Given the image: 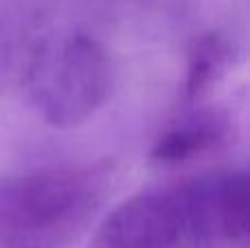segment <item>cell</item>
I'll use <instances>...</instances> for the list:
<instances>
[{"label": "cell", "instance_id": "1", "mask_svg": "<svg viewBox=\"0 0 250 248\" xmlns=\"http://www.w3.org/2000/svg\"><path fill=\"white\" fill-rule=\"evenodd\" d=\"M110 163L40 169L0 189V244L4 248H62L99 209Z\"/></svg>", "mask_w": 250, "mask_h": 248}, {"label": "cell", "instance_id": "2", "mask_svg": "<svg viewBox=\"0 0 250 248\" xmlns=\"http://www.w3.org/2000/svg\"><path fill=\"white\" fill-rule=\"evenodd\" d=\"M114 70L105 46L88 33L48 44L31 68V99L53 127L86 123L112 92Z\"/></svg>", "mask_w": 250, "mask_h": 248}, {"label": "cell", "instance_id": "3", "mask_svg": "<svg viewBox=\"0 0 250 248\" xmlns=\"http://www.w3.org/2000/svg\"><path fill=\"white\" fill-rule=\"evenodd\" d=\"M215 240L204 180L121 202L92 237L90 248H207Z\"/></svg>", "mask_w": 250, "mask_h": 248}, {"label": "cell", "instance_id": "4", "mask_svg": "<svg viewBox=\"0 0 250 248\" xmlns=\"http://www.w3.org/2000/svg\"><path fill=\"white\" fill-rule=\"evenodd\" d=\"M204 191L215 237L229 242L246 240L250 224L248 176L244 171L213 176L204 180Z\"/></svg>", "mask_w": 250, "mask_h": 248}, {"label": "cell", "instance_id": "5", "mask_svg": "<svg viewBox=\"0 0 250 248\" xmlns=\"http://www.w3.org/2000/svg\"><path fill=\"white\" fill-rule=\"evenodd\" d=\"M222 139V125L213 117L187 119L169 127L151 149V158L163 165L191 161L193 156L213 149Z\"/></svg>", "mask_w": 250, "mask_h": 248}, {"label": "cell", "instance_id": "6", "mask_svg": "<svg viewBox=\"0 0 250 248\" xmlns=\"http://www.w3.org/2000/svg\"><path fill=\"white\" fill-rule=\"evenodd\" d=\"M229 60V44L215 33L202 35L195 42L189 57V68H187L185 95L189 101L202 97L213 83L217 82V75L224 70Z\"/></svg>", "mask_w": 250, "mask_h": 248}]
</instances>
